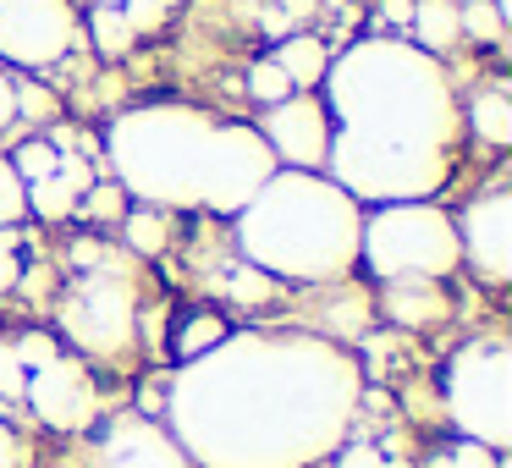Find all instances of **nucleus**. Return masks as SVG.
<instances>
[{
	"label": "nucleus",
	"mask_w": 512,
	"mask_h": 468,
	"mask_svg": "<svg viewBox=\"0 0 512 468\" xmlns=\"http://www.w3.org/2000/svg\"><path fill=\"white\" fill-rule=\"evenodd\" d=\"M364 375L325 336L243 331L188 358L166 391L193 468H309L336 452Z\"/></svg>",
	"instance_id": "obj_1"
},
{
	"label": "nucleus",
	"mask_w": 512,
	"mask_h": 468,
	"mask_svg": "<svg viewBox=\"0 0 512 468\" xmlns=\"http://www.w3.org/2000/svg\"><path fill=\"white\" fill-rule=\"evenodd\" d=\"M325 177L358 204H413L446 188L463 138L452 78L413 39H358L325 67Z\"/></svg>",
	"instance_id": "obj_2"
},
{
	"label": "nucleus",
	"mask_w": 512,
	"mask_h": 468,
	"mask_svg": "<svg viewBox=\"0 0 512 468\" xmlns=\"http://www.w3.org/2000/svg\"><path fill=\"white\" fill-rule=\"evenodd\" d=\"M237 221V248L254 270L270 281H342L358 265V232H364V210L347 199L325 171H287L276 177L232 215Z\"/></svg>",
	"instance_id": "obj_3"
},
{
	"label": "nucleus",
	"mask_w": 512,
	"mask_h": 468,
	"mask_svg": "<svg viewBox=\"0 0 512 468\" xmlns=\"http://www.w3.org/2000/svg\"><path fill=\"white\" fill-rule=\"evenodd\" d=\"M215 116L182 100L133 105L105 127V155H111L116 188L133 193L149 210H199L204 149H210Z\"/></svg>",
	"instance_id": "obj_4"
},
{
	"label": "nucleus",
	"mask_w": 512,
	"mask_h": 468,
	"mask_svg": "<svg viewBox=\"0 0 512 468\" xmlns=\"http://www.w3.org/2000/svg\"><path fill=\"white\" fill-rule=\"evenodd\" d=\"M358 259L380 281H446L463 265V243H457V221L430 199L375 204L358 232Z\"/></svg>",
	"instance_id": "obj_5"
},
{
	"label": "nucleus",
	"mask_w": 512,
	"mask_h": 468,
	"mask_svg": "<svg viewBox=\"0 0 512 468\" xmlns=\"http://www.w3.org/2000/svg\"><path fill=\"white\" fill-rule=\"evenodd\" d=\"M446 413L468 441L507 452L512 446V347L468 342L446 369Z\"/></svg>",
	"instance_id": "obj_6"
},
{
	"label": "nucleus",
	"mask_w": 512,
	"mask_h": 468,
	"mask_svg": "<svg viewBox=\"0 0 512 468\" xmlns=\"http://www.w3.org/2000/svg\"><path fill=\"white\" fill-rule=\"evenodd\" d=\"M61 331L72 336V347L94 358H122L138 342V292L127 281L122 265L83 270L78 287L61 303Z\"/></svg>",
	"instance_id": "obj_7"
},
{
	"label": "nucleus",
	"mask_w": 512,
	"mask_h": 468,
	"mask_svg": "<svg viewBox=\"0 0 512 468\" xmlns=\"http://www.w3.org/2000/svg\"><path fill=\"white\" fill-rule=\"evenodd\" d=\"M276 177V155L248 122H215L210 149H204V177H199V210L237 215L265 182Z\"/></svg>",
	"instance_id": "obj_8"
},
{
	"label": "nucleus",
	"mask_w": 512,
	"mask_h": 468,
	"mask_svg": "<svg viewBox=\"0 0 512 468\" xmlns=\"http://www.w3.org/2000/svg\"><path fill=\"white\" fill-rule=\"evenodd\" d=\"M78 45L72 0H6L0 6V56L12 67H50Z\"/></svg>",
	"instance_id": "obj_9"
},
{
	"label": "nucleus",
	"mask_w": 512,
	"mask_h": 468,
	"mask_svg": "<svg viewBox=\"0 0 512 468\" xmlns=\"http://www.w3.org/2000/svg\"><path fill=\"white\" fill-rule=\"evenodd\" d=\"M259 138L270 144L276 166L325 171V155H331V116H325V100H314V94H292V100L270 105L265 122H259Z\"/></svg>",
	"instance_id": "obj_10"
},
{
	"label": "nucleus",
	"mask_w": 512,
	"mask_h": 468,
	"mask_svg": "<svg viewBox=\"0 0 512 468\" xmlns=\"http://www.w3.org/2000/svg\"><path fill=\"white\" fill-rule=\"evenodd\" d=\"M28 408L39 413V424H50V430L72 435V430H89L94 413H100V391H94V375L78 364V358L61 353L56 364L34 369L23 386Z\"/></svg>",
	"instance_id": "obj_11"
},
{
	"label": "nucleus",
	"mask_w": 512,
	"mask_h": 468,
	"mask_svg": "<svg viewBox=\"0 0 512 468\" xmlns=\"http://www.w3.org/2000/svg\"><path fill=\"white\" fill-rule=\"evenodd\" d=\"M457 243H463V259L490 287L512 281V193L507 188L479 193L457 221Z\"/></svg>",
	"instance_id": "obj_12"
},
{
	"label": "nucleus",
	"mask_w": 512,
	"mask_h": 468,
	"mask_svg": "<svg viewBox=\"0 0 512 468\" xmlns=\"http://www.w3.org/2000/svg\"><path fill=\"white\" fill-rule=\"evenodd\" d=\"M94 468H193L177 435L155 419H116L94 446Z\"/></svg>",
	"instance_id": "obj_13"
},
{
	"label": "nucleus",
	"mask_w": 512,
	"mask_h": 468,
	"mask_svg": "<svg viewBox=\"0 0 512 468\" xmlns=\"http://www.w3.org/2000/svg\"><path fill=\"white\" fill-rule=\"evenodd\" d=\"M94 160L89 155H72V149H61L56 171L39 182H28V210L39 215V221H67V215H78V199L94 188Z\"/></svg>",
	"instance_id": "obj_14"
},
{
	"label": "nucleus",
	"mask_w": 512,
	"mask_h": 468,
	"mask_svg": "<svg viewBox=\"0 0 512 468\" xmlns=\"http://www.w3.org/2000/svg\"><path fill=\"white\" fill-rule=\"evenodd\" d=\"M386 320L408 325V331H424V325H441L446 320V292L441 281H386Z\"/></svg>",
	"instance_id": "obj_15"
},
{
	"label": "nucleus",
	"mask_w": 512,
	"mask_h": 468,
	"mask_svg": "<svg viewBox=\"0 0 512 468\" xmlns=\"http://www.w3.org/2000/svg\"><path fill=\"white\" fill-rule=\"evenodd\" d=\"M276 61L281 72H287L292 78V89L298 94H309V89H320L325 83V67H331V45H325V39H314V34H287L276 45Z\"/></svg>",
	"instance_id": "obj_16"
},
{
	"label": "nucleus",
	"mask_w": 512,
	"mask_h": 468,
	"mask_svg": "<svg viewBox=\"0 0 512 468\" xmlns=\"http://www.w3.org/2000/svg\"><path fill=\"white\" fill-rule=\"evenodd\" d=\"M413 45L424 50V56H441V50H452L457 39H463V23H457V0H413Z\"/></svg>",
	"instance_id": "obj_17"
},
{
	"label": "nucleus",
	"mask_w": 512,
	"mask_h": 468,
	"mask_svg": "<svg viewBox=\"0 0 512 468\" xmlns=\"http://www.w3.org/2000/svg\"><path fill=\"white\" fill-rule=\"evenodd\" d=\"M468 133L479 138L485 149H507L512 144V100L507 94H474L468 100Z\"/></svg>",
	"instance_id": "obj_18"
},
{
	"label": "nucleus",
	"mask_w": 512,
	"mask_h": 468,
	"mask_svg": "<svg viewBox=\"0 0 512 468\" xmlns=\"http://www.w3.org/2000/svg\"><path fill=\"white\" fill-rule=\"evenodd\" d=\"M89 34H94V50H100V56H127V50L138 45L133 23H127L122 6H111V0H100L89 12Z\"/></svg>",
	"instance_id": "obj_19"
},
{
	"label": "nucleus",
	"mask_w": 512,
	"mask_h": 468,
	"mask_svg": "<svg viewBox=\"0 0 512 468\" xmlns=\"http://www.w3.org/2000/svg\"><path fill=\"white\" fill-rule=\"evenodd\" d=\"M226 336H232V331H226L221 314H193V320L177 331V358H182V364H188V358H204L210 347H221Z\"/></svg>",
	"instance_id": "obj_20"
},
{
	"label": "nucleus",
	"mask_w": 512,
	"mask_h": 468,
	"mask_svg": "<svg viewBox=\"0 0 512 468\" xmlns=\"http://www.w3.org/2000/svg\"><path fill=\"white\" fill-rule=\"evenodd\" d=\"M127 248H133V254H144V259H155L160 254V248H166V215H160V210H149V204H144V210H133V215H127Z\"/></svg>",
	"instance_id": "obj_21"
},
{
	"label": "nucleus",
	"mask_w": 512,
	"mask_h": 468,
	"mask_svg": "<svg viewBox=\"0 0 512 468\" xmlns=\"http://www.w3.org/2000/svg\"><path fill=\"white\" fill-rule=\"evenodd\" d=\"M226 298H232V303H248V309H259V303L276 298V281H270L265 270H254V265L243 259L237 270H226Z\"/></svg>",
	"instance_id": "obj_22"
},
{
	"label": "nucleus",
	"mask_w": 512,
	"mask_h": 468,
	"mask_svg": "<svg viewBox=\"0 0 512 468\" xmlns=\"http://www.w3.org/2000/svg\"><path fill=\"white\" fill-rule=\"evenodd\" d=\"M457 23H463L468 39H479V45H496L501 28H507V17L496 12V0H468V6H457Z\"/></svg>",
	"instance_id": "obj_23"
},
{
	"label": "nucleus",
	"mask_w": 512,
	"mask_h": 468,
	"mask_svg": "<svg viewBox=\"0 0 512 468\" xmlns=\"http://www.w3.org/2000/svg\"><path fill=\"white\" fill-rule=\"evenodd\" d=\"M248 94H254V100H265V105H281V100H292L298 89H292V78L265 56V61H254V67H248Z\"/></svg>",
	"instance_id": "obj_24"
},
{
	"label": "nucleus",
	"mask_w": 512,
	"mask_h": 468,
	"mask_svg": "<svg viewBox=\"0 0 512 468\" xmlns=\"http://www.w3.org/2000/svg\"><path fill=\"white\" fill-rule=\"evenodd\" d=\"M56 160H61V149L50 144V138H34V144H17L12 171L23 182H39V177H50V171H56Z\"/></svg>",
	"instance_id": "obj_25"
},
{
	"label": "nucleus",
	"mask_w": 512,
	"mask_h": 468,
	"mask_svg": "<svg viewBox=\"0 0 512 468\" xmlns=\"http://www.w3.org/2000/svg\"><path fill=\"white\" fill-rule=\"evenodd\" d=\"M12 353H17V364L34 375V369H45V364H56V358H61V342H56L50 331H23V336L12 342Z\"/></svg>",
	"instance_id": "obj_26"
},
{
	"label": "nucleus",
	"mask_w": 512,
	"mask_h": 468,
	"mask_svg": "<svg viewBox=\"0 0 512 468\" xmlns=\"http://www.w3.org/2000/svg\"><path fill=\"white\" fill-rule=\"evenodd\" d=\"M28 215V182L12 171V160H0V226H17Z\"/></svg>",
	"instance_id": "obj_27"
},
{
	"label": "nucleus",
	"mask_w": 512,
	"mask_h": 468,
	"mask_svg": "<svg viewBox=\"0 0 512 468\" xmlns=\"http://www.w3.org/2000/svg\"><path fill=\"white\" fill-rule=\"evenodd\" d=\"M78 210L89 215V221H122V210H127V193L116 188V182H94V188L78 199Z\"/></svg>",
	"instance_id": "obj_28"
},
{
	"label": "nucleus",
	"mask_w": 512,
	"mask_h": 468,
	"mask_svg": "<svg viewBox=\"0 0 512 468\" xmlns=\"http://www.w3.org/2000/svg\"><path fill=\"white\" fill-rule=\"evenodd\" d=\"M23 386H28V369L17 364L12 342H0V402H17V397H23Z\"/></svg>",
	"instance_id": "obj_29"
},
{
	"label": "nucleus",
	"mask_w": 512,
	"mask_h": 468,
	"mask_svg": "<svg viewBox=\"0 0 512 468\" xmlns=\"http://www.w3.org/2000/svg\"><path fill=\"white\" fill-rule=\"evenodd\" d=\"M446 468H501V457L490 452V446H479V441H457L452 452H446Z\"/></svg>",
	"instance_id": "obj_30"
},
{
	"label": "nucleus",
	"mask_w": 512,
	"mask_h": 468,
	"mask_svg": "<svg viewBox=\"0 0 512 468\" xmlns=\"http://www.w3.org/2000/svg\"><path fill=\"white\" fill-rule=\"evenodd\" d=\"M17 116H34V122H50V116H56V100H50V94L39 89V83H23V89H17Z\"/></svg>",
	"instance_id": "obj_31"
},
{
	"label": "nucleus",
	"mask_w": 512,
	"mask_h": 468,
	"mask_svg": "<svg viewBox=\"0 0 512 468\" xmlns=\"http://www.w3.org/2000/svg\"><path fill=\"white\" fill-rule=\"evenodd\" d=\"M336 468H386V452H380V446H369V441H353V446H342V452H336Z\"/></svg>",
	"instance_id": "obj_32"
},
{
	"label": "nucleus",
	"mask_w": 512,
	"mask_h": 468,
	"mask_svg": "<svg viewBox=\"0 0 512 468\" xmlns=\"http://www.w3.org/2000/svg\"><path fill=\"white\" fill-rule=\"evenodd\" d=\"M72 265H78V270H100V265H116V254H105V248L100 243H94V237H83V243H72Z\"/></svg>",
	"instance_id": "obj_33"
},
{
	"label": "nucleus",
	"mask_w": 512,
	"mask_h": 468,
	"mask_svg": "<svg viewBox=\"0 0 512 468\" xmlns=\"http://www.w3.org/2000/svg\"><path fill=\"white\" fill-rule=\"evenodd\" d=\"M23 463V441L12 435V424L0 419V468H17Z\"/></svg>",
	"instance_id": "obj_34"
},
{
	"label": "nucleus",
	"mask_w": 512,
	"mask_h": 468,
	"mask_svg": "<svg viewBox=\"0 0 512 468\" xmlns=\"http://www.w3.org/2000/svg\"><path fill=\"white\" fill-rule=\"evenodd\" d=\"M17 281H23V265H17L12 248H0V292H12Z\"/></svg>",
	"instance_id": "obj_35"
},
{
	"label": "nucleus",
	"mask_w": 512,
	"mask_h": 468,
	"mask_svg": "<svg viewBox=\"0 0 512 468\" xmlns=\"http://www.w3.org/2000/svg\"><path fill=\"white\" fill-rule=\"evenodd\" d=\"M12 116H17V83L6 78V72H0V127L12 122Z\"/></svg>",
	"instance_id": "obj_36"
},
{
	"label": "nucleus",
	"mask_w": 512,
	"mask_h": 468,
	"mask_svg": "<svg viewBox=\"0 0 512 468\" xmlns=\"http://www.w3.org/2000/svg\"><path fill=\"white\" fill-rule=\"evenodd\" d=\"M386 17H391V23H408V17H413V0H386Z\"/></svg>",
	"instance_id": "obj_37"
},
{
	"label": "nucleus",
	"mask_w": 512,
	"mask_h": 468,
	"mask_svg": "<svg viewBox=\"0 0 512 468\" xmlns=\"http://www.w3.org/2000/svg\"><path fill=\"white\" fill-rule=\"evenodd\" d=\"M138 408H144V413H160V397H155V386H144V397H138Z\"/></svg>",
	"instance_id": "obj_38"
},
{
	"label": "nucleus",
	"mask_w": 512,
	"mask_h": 468,
	"mask_svg": "<svg viewBox=\"0 0 512 468\" xmlns=\"http://www.w3.org/2000/svg\"><path fill=\"white\" fill-rule=\"evenodd\" d=\"M0 6H6V0H0Z\"/></svg>",
	"instance_id": "obj_39"
}]
</instances>
